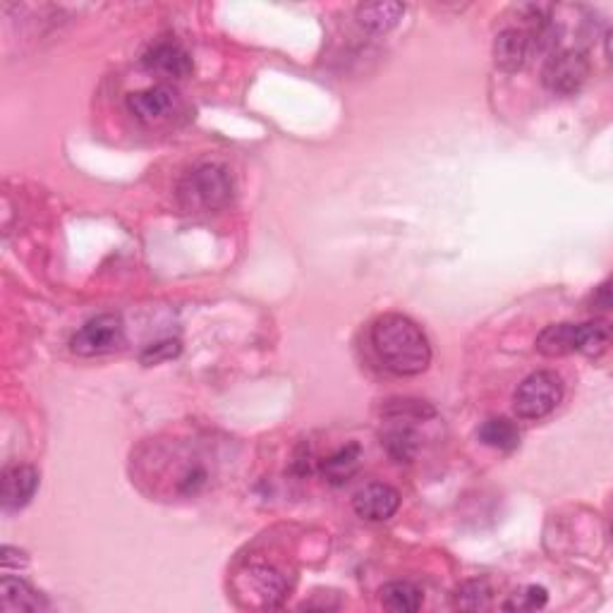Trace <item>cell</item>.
<instances>
[{"label":"cell","instance_id":"obj_20","mask_svg":"<svg viewBox=\"0 0 613 613\" xmlns=\"http://www.w3.org/2000/svg\"><path fill=\"white\" fill-rule=\"evenodd\" d=\"M546 599L549 597H546L544 587L532 585V587H525V590L515 592L511 602L506 604V609L508 611H537L546 604Z\"/></svg>","mask_w":613,"mask_h":613},{"label":"cell","instance_id":"obj_12","mask_svg":"<svg viewBox=\"0 0 613 613\" xmlns=\"http://www.w3.org/2000/svg\"><path fill=\"white\" fill-rule=\"evenodd\" d=\"M403 12V3L379 0V3L360 5V8H357V20H360L362 27H367L369 32H388L391 27H396L400 17H403Z\"/></svg>","mask_w":613,"mask_h":613},{"label":"cell","instance_id":"obj_6","mask_svg":"<svg viewBox=\"0 0 613 613\" xmlns=\"http://www.w3.org/2000/svg\"><path fill=\"white\" fill-rule=\"evenodd\" d=\"M355 513L364 520H372V523H384V520L393 518L400 506V494L388 484H367L360 489L352 499Z\"/></svg>","mask_w":613,"mask_h":613},{"label":"cell","instance_id":"obj_11","mask_svg":"<svg viewBox=\"0 0 613 613\" xmlns=\"http://www.w3.org/2000/svg\"><path fill=\"white\" fill-rule=\"evenodd\" d=\"M537 350L546 357L580 352V324H551L537 336Z\"/></svg>","mask_w":613,"mask_h":613},{"label":"cell","instance_id":"obj_13","mask_svg":"<svg viewBox=\"0 0 613 613\" xmlns=\"http://www.w3.org/2000/svg\"><path fill=\"white\" fill-rule=\"evenodd\" d=\"M360 460H362V451L357 443H350V446L341 448V451H336L333 455L321 463V472H324L326 482L331 484H345L350 477L357 475V470H360Z\"/></svg>","mask_w":613,"mask_h":613},{"label":"cell","instance_id":"obj_14","mask_svg":"<svg viewBox=\"0 0 613 613\" xmlns=\"http://www.w3.org/2000/svg\"><path fill=\"white\" fill-rule=\"evenodd\" d=\"M479 441L489 448H499V451H513L520 446V429L515 422L506 420V417H494L479 427Z\"/></svg>","mask_w":613,"mask_h":613},{"label":"cell","instance_id":"obj_10","mask_svg":"<svg viewBox=\"0 0 613 613\" xmlns=\"http://www.w3.org/2000/svg\"><path fill=\"white\" fill-rule=\"evenodd\" d=\"M173 103L175 94L168 87H151L137 91V94H130V99H127L130 111L135 113L142 123H154V120L166 118V115L171 113Z\"/></svg>","mask_w":613,"mask_h":613},{"label":"cell","instance_id":"obj_5","mask_svg":"<svg viewBox=\"0 0 613 613\" xmlns=\"http://www.w3.org/2000/svg\"><path fill=\"white\" fill-rule=\"evenodd\" d=\"M120 343H123V321L115 314H101V317L87 321L72 336V350L82 357L106 355V352L120 348Z\"/></svg>","mask_w":613,"mask_h":613},{"label":"cell","instance_id":"obj_8","mask_svg":"<svg viewBox=\"0 0 613 613\" xmlns=\"http://www.w3.org/2000/svg\"><path fill=\"white\" fill-rule=\"evenodd\" d=\"M142 60L151 72L168 77V80H182V77L192 72V58L187 56L185 48H180L178 44H168V41L151 46Z\"/></svg>","mask_w":613,"mask_h":613},{"label":"cell","instance_id":"obj_4","mask_svg":"<svg viewBox=\"0 0 613 613\" xmlns=\"http://www.w3.org/2000/svg\"><path fill=\"white\" fill-rule=\"evenodd\" d=\"M590 58L582 51H558L546 60L542 80L546 89L554 94L570 96L582 89V84L590 77Z\"/></svg>","mask_w":613,"mask_h":613},{"label":"cell","instance_id":"obj_15","mask_svg":"<svg viewBox=\"0 0 613 613\" xmlns=\"http://www.w3.org/2000/svg\"><path fill=\"white\" fill-rule=\"evenodd\" d=\"M381 606L396 613H412L422 606V592L412 582H388L381 587Z\"/></svg>","mask_w":613,"mask_h":613},{"label":"cell","instance_id":"obj_19","mask_svg":"<svg viewBox=\"0 0 613 613\" xmlns=\"http://www.w3.org/2000/svg\"><path fill=\"white\" fill-rule=\"evenodd\" d=\"M491 599V590L487 582H465L458 592H455V606L460 609H487Z\"/></svg>","mask_w":613,"mask_h":613},{"label":"cell","instance_id":"obj_17","mask_svg":"<svg viewBox=\"0 0 613 613\" xmlns=\"http://www.w3.org/2000/svg\"><path fill=\"white\" fill-rule=\"evenodd\" d=\"M0 602H3L5 611H39L44 609V602H41L36 594L24 585L22 580H12L5 578L0 582Z\"/></svg>","mask_w":613,"mask_h":613},{"label":"cell","instance_id":"obj_1","mask_svg":"<svg viewBox=\"0 0 613 613\" xmlns=\"http://www.w3.org/2000/svg\"><path fill=\"white\" fill-rule=\"evenodd\" d=\"M372 345L384 367L400 376L422 374L432 362V348L424 331L403 314H386L376 319Z\"/></svg>","mask_w":613,"mask_h":613},{"label":"cell","instance_id":"obj_2","mask_svg":"<svg viewBox=\"0 0 613 613\" xmlns=\"http://www.w3.org/2000/svg\"><path fill=\"white\" fill-rule=\"evenodd\" d=\"M233 197V180L228 171L216 163L194 168L182 180L180 202L187 211H218Z\"/></svg>","mask_w":613,"mask_h":613},{"label":"cell","instance_id":"obj_9","mask_svg":"<svg viewBox=\"0 0 613 613\" xmlns=\"http://www.w3.org/2000/svg\"><path fill=\"white\" fill-rule=\"evenodd\" d=\"M530 51V34L520 32V29H506V32H501L494 41V63L499 65L501 70L515 72L523 68Z\"/></svg>","mask_w":613,"mask_h":613},{"label":"cell","instance_id":"obj_16","mask_svg":"<svg viewBox=\"0 0 613 613\" xmlns=\"http://www.w3.org/2000/svg\"><path fill=\"white\" fill-rule=\"evenodd\" d=\"M381 443H384V448L393 460H398V463H408V460L415 458L420 439H417V434L412 432L410 424L400 422L381 436Z\"/></svg>","mask_w":613,"mask_h":613},{"label":"cell","instance_id":"obj_21","mask_svg":"<svg viewBox=\"0 0 613 613\" xmlns=\"http://www.w3.org/2000/svg\"><path fill=\"white\" fill-rule=\"evenodd\" d=\"M178 352H180L178 341H163V343L151 345V348L142 355V362L144 364H159L163 360H171V357L178 355Z\"/></svg>","mask_w":613,"mask_h":613},{"label":"cell","instance_id":"obj_18","mask_svg":"<svg viewBox=\"0 0 613 613\" xmlns=\"http://www.w3.org/2000/svg\"><path fill=\"white\" fill-rule=\"evenodd\" d=\"M609 348V326L602 321L580 324V352L582 355L597 357Z\"/></svg>","mask_w":613,"mask_h":613},{"label":"cell","instance_id":"obj_3","mask_svg":"<svg viewBox=\"0 0 613 613\" xmlns=\"http://www.w3.org/2000/svg\"><path fill=\"white\" fill-rule=\"evenodd\" d=\"M563 398L561 376L554 372H534L518 386L513 405L523 420H542L551 415Z\"/></svg>","mask_w":613,"mask_h":613},{"label":"cell","instance_id":"obj_7","mask_svg":"<svg viewBox=\"0 0 613 613\" xmlns=\"http://www.w3.org/2000/svg\"><path fill=\"white\" fill-rule=\"evenodd\" d=\"M39 487V472L32 465H15L3 472V484H0V499H3L5 511H17L24 508Z\"/></svg>","mask_w":613,"mask_h":613}]
</instances>
